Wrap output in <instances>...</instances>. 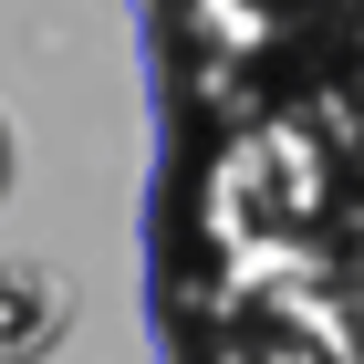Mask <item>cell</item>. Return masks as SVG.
<instances>
[{
  "instance_id": "obj_2",
  "label": "cell",
  "mask_w": 364,
  "mask_h": 364,
  "mask_svg": "<svg viewBox=\"0 0 364 364\" xmlns=\"http://www.w3.org/2000/svg\"><path fill=\"white\" fill-rule=\"evenodd\" d=\"M0 188H11V136H0Z\"/></svg>"
},
{
  "instance_id": "obj_1",
  "label": "cell",
  "mask_w": 364,
  "mask_h": 364,
  "mask_svg": "<svg viewBox=\"0 0 364 364\" xmlns=\"http://www.w3.org/2000/svg\"><path fill=\"white\" fill-rule=\"evenodd\" d=\"M63 323H73L63 281H53V271H31V260H11V271H0V364L53 354V343H63Z\"/></svg>"
}]
</instances>
